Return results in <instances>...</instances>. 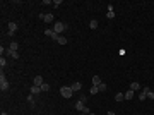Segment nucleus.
<instances>
[{
  "instance_id": "obj_7",
  "label": "nucleus",
  "mask_w": 154,
  "mask_h": 115,
  "mask_svg": "<svg viewBox=\"0 0 154 115\" xmlns=\"http://www.w3.org/2000/svg\"><path fill=\"white\" fill-rule=\"evenodd\" d=\"M39 19H43L45 23H51V21H53V16H51V14H41Z\"/></svg>"
},
{
  "instance_id": "obj_24",
  "label": "nucleus",
  "mask_w": 154,
  "mask_h": 115,
  "mask_svg": "<svg viewBox=\"0 0 154 115\" xmlns=\"http://www.w3.org/2000/svg\"><path fill=\"white\" fill-rule=\"evenodd\" d=\"M147 98H149V100H154V93H152V91H151V89H149V91H147Z\"/></svg>"
},
{
  "instance_id": "obj_13",
  "label": "nucleus",
  "mask_w": 154,
  "mask_h": 115,
  "mask_svg": "<svg viewBox=\"0 0 154 115\" xmlns=\"http://www.w3.org/2000/svg\"><path fill=\"white\" fill-rule=\"evenodd\" d=\"M130 89H132V91H139V89H140V84H139V82H135V81H134V82H132V84H130Z\"/></svg>"
},
{
  "instance_id": "obj_25",
  "label": "nucleus",
  "mask_w": 154,
  "mask_h": 115,
  "mask_svg": "<svg viewBox=\"0 0 154 115\" xmlns=\"http://www.w3.org/2000/svg\"><path fill=\"white\" fill-rule=\"evenodd\" d=\"M58 5H62V0H55L53 2V7H58Z\"/></svg>"
},
{
  "instance_id": "obj_11",
  "label": "nucleus",
  "mask_w": 154,
  "mask_h": 115,
  "mask_svg": "<svg viewBox=\"0 0 154 115\" xmlns=\"http://www.w3.org/2000/svg\"><path fill=\"white\" fill-rule=\"evenodd\" d=\"M70 88H72V91H79V89H81V88H82V84H81V82H79V81H77V82H74V84H72V86H70Z\"/></svg>"
},
{
  "instance_id": "obj_9",
  "label": "nucleus",
  "mask_w": 154,
  "mask_h": 115,
  "mask_svg": "<svg viewBox=\"0 0 154 115\" xmlns=\"http://www.w3.org/2000/svg\"><path fill=\"white\" fill-rule=\"evenodd\" d=\"M43 82H45V81H43L41 76H36V77H34V86H43Z\"/></svg>"
},
{
  "instance_id": "obj_16",
  "label": "nucleus",
  "mask_w": 154,
  "mask_h": 115,
  "mask_svg": "<svg viewBox=\"0 0 154 115\" xmlns=\"http://www.w3.org/2000/svg\"><path fill=\"white\" fill-rule=\"evenodd\" d=\"M45 34H46V36H50V38H53V36H55L57 33H55L53 29H46V31H45Z\"/></svg>"
},
{
  "instance_id": "obj_2",
  "label": "nucleus",
  "mask_w": 154,
  "mask_h": 115,
  "mask_svg": "<svg viewBox=\"0 0 154 115\" xmlns=\"http://www.w3.org/2000/svg\"><path fill=\"white\" fill-rule=\"evenodd\" d=\"M84 101H87L86 96H81V100L75 103V110H77V112H84V110H86V103H84Z\"/></svg>"
},
{
  "instance_id": "obj_15",
  "label": "nucleus",
  "mask_w": 154,
  "mask_h": 115,
  "mask_svg": "<svg viewBox=\"0 0 154 115\" xmlns=\"http://www.w3.org/2000/svg\"><path fill=\"white\" fill-rule=\"evenodd\" d=\"M89 28H91V29H96V28H98V21H96V19H93V21L89 23Z\"/></svg>"
},
{
  "instance_id": "obj_20",
  "label": "nucleus",
  "mask_w": 154,
  "mask_h": 115,
  "mask_svg": "<svg viewBox=\"0 0 154 115\" xmlns=\"http://www.w3.org/2000/svg\"><path fill=\"white\" fill-rule=\"evenodd\" d=\"M41 91H50V84H46V82H43V86H41Z\"/></svg>"
},
{
  "instance_id": "obj_22",
  "label": "nucleus",
  "mask_w": 154,
  "mask_h": 115,
  "mask_svg": "<svg viewBox=\"0 0 154 115\" xmlns=\"http://www.w3.org/2000/svg\"><path fill=\"white\" fill-rule=\"evenodd\" d=\"M98 91H99V88H98V86H94V84H93V88H91V94H96V93H98Z\"/></svg>"
},
{
  "instance_id": "obj_6",
  "label": "nucleus",
  "mask_w": 154,
  "mask_h": 115,
  "mask_svg": "<svg viewBox=\"0 0 154 115\" xmlns=\"http://www.w3.org/2000/svg\"><path fill=\"white\" fill-rule=\"evenodd\" d=\"M7 29H9V33H7V34H9V36H12V34L17 31V24H16V23H9V28H7Z\"/></svg>"
},
{
  "instance_id": "obj_29",
  "label": "nucleus",
  "mask_w": 154,
  "mask_h": 115,
  "mask_svg": "<svg viewBox=\"0 0 154 115\" xmlns=\"http://www.w3.org/2000/svg\"><path fill=\"white\" fill-rule=\"evenodd\" d=\"M81 115H87V113H84V112H81Z\"/></svg>"
},
{
  "instance_id": "obj_5",
  "label": "nucleus",
  "mask_w": 154,
  "mask_h": 115,
  "mask_svg": "<svg viewBox=\"0 0 154 115\" xmlns=\"http://www.w3.org/2000/svg\"><path fill=\"white\" fill-rule=\"evenodd\" d=\"M147 91H149V88H147V86H144V88H142V91H139V100H140V101H144V100L147 98Z\"/></svg>"
},
{
  "instance_id": "obj_1",
  "label": "nucleus",
  "mask_w": 154,
  "mask_h": 115,
  "mask_svg": "<svg viewBox=\"0 0 154 115\" xmlns=\"http://www.w3.org/2000/svg\"><path fill=\"white\" fill-rule=\"evenodd\" d=\"M72 88L70 86H63V88H60V94L63 96V98H72Z\"/></svg>"
},
{
  "instance_id": "obj_27",
  "label": "nucleus",
  "mask_w": 154,
  "mask_h": 115,
  "mask_svg": "<svg viewBox=\"0 0 154 115\" xmlns=\"http://www.w3.org/2000/svg\"><path fill=\"white\" fill-rule=\"evenodd\" d=\"M106 115H115V113H113V112H111V110H110V112H108V113H106Z\"/></svg>"
},
{
  "instance_id": "obj_4",
  "label": "nucleus",
  "mask_w": 154,
  "mask_h": 115,
  "mask_svg": "<svg viewBox=\"0 0 154 115\" xmlns=\"http://www.w3.org/2000/svg\"><path fill=\"white\" fill-rule=\"evenodd\" d=\"M67 29V24L65 23H55V28H53V31L57 33V34H60L62 31H65Z\"/></svg>"
},
{
  "instance_id": "obj_30",
  "label": "nucleus",
  "mask_w": 154,
  "mask_h": 115,
  "mask_svg": "<svg viewBox=\"0 0 154 115\" xmlns=\"http://www.w3.org/2000/svg\"><path fill=\"white\" fill-rule=\"evenodd\" d=\"M89 115H94V113H89Z\"/></svg>"
},
{
  "instance_id": "obj_14",
  "label": "nucleus",
  "mask_w": 154,
  "mask_h": 115,
  "mask_svg": "<svg viewBox=\"0 0 154 115\" xmlns=\"http://www.w3.org/2000/svg\"><path fill=\"white\" fill-rule=\"evenodd\" d=\"M115 100H116V101H123V100H125V94H123V93H116Z\"/></svg>"
},
{
  "instance_id": "obj_19",
  "label": "nucleus",
  "mask_w": 154,
  "mask_h": 115,
  "mask_svg": "<svg viewBox=\"0 0 154 115\" xmlns=\"http://www.w3.org/2000/svg\"><path fill=\"white\" fill-rule=\"evenodd\" d=\"M28 101H29L31 106H34V94H29V96H28Z\"/></svg>"
},
{
  "instance_id": "obj_26",
  "label": "nucleus",
  "mask_w": 154,
  "mask_h": 115,
  "mask_svg": "<svg viewBox=\"0 0 154 115\" xmlns=\"http://www.w3.org/2000/svg\"><path fill=\"white\" fill-rule=\"evenodd\" d=\"M5 64H7V60L2 57V58H0V65H2V67H5Z\"/></svg>"
},
{
  "instance_id": "obj_23",
  "label": "nucleus",
  "mask_w": 154,
  "mask_h": 115,
  "mask_svg": "<svg viewBox=\"0 0 154 115\" xmlns=\"http://www.w3.org/2000/svg\"><path fill=\"white\" fill-rule=\"evenodd\" d=\"M106 17H108V19H113V17H115V12H113V11H108Z\"/></svg>"
},
{
  "instance_id": "obj_21",
  "label": "nucleus",
  "mask_w": 154,
  "mask_h": 115,
  "mask_svg": "<svg viewBox=\"0 0 154 115\" xmlns=\"http://www.w3.org/2000/svg\"><path fill=\"white\" fill-rule=\"evenodd\" d=\"M98 88H99V91H106V89H108V86H106L105 82H101V84H99Z\"/></svg>"
},
{
  "instance_id": "obj_17",
  "label": "nucleus",
  "mask_w": 154,
  "mask_h": 115,
  "mask_svg": "<svg viewBox=\"0 0 154 115\" xmlns=\"http://www.w3.org/2000/svg\"><path fill=\"white\" fill-rule=\"evenodd\" d=\"M57 41H58L60 45H67V38H65V36H58V40H57Z\"/></svg>"
},
{
  "instance_id": "obj_18",
  "label": "nucleus",
  "mask_w": 154,
  "mask_h": 115,
  "mask_svg": "<svg viewBox=\"0 0 154 115\" xmlns=\"http://www.w3.org/2000/svg\"><path fill=\"white\" fill-rule=\"evenodd\" d=\"M9 48H10V50H14V52H17V48H19V45H17L16 41H12V43L9 45Z\"/></svg>"
},
{
  "instance_id": "obj_10",
  "label": "nucleus",
  "mask_w": 154,
  "mask_h": 115,
  "mask_svg": "<svg viewBox=\"0 0 154 115\" xmlns=\"http://www.w3.org/2000/svg\"><path fill=\"white\" fill-rule=\"evenodd\" d=\"M134 93H135V91H132V89L125 91V93H123V94H125V100H132V98H134Z\"/></svg>"
},
{
  "instance_id": "obj_8",
  "label": "nucleus",
  "mask_w": 154,
  "mask_h": 115,
  "mask_svg": "<svg viewBox=\"0 0 154 115\" xmlns=\"http://www.w3.org/2000/svg\"><path fill=\"white\" fill-rule=\"evenodd\" d=\"M41 93V86H31V94H39Z\"/></svg>"
},
{
  "instance_id": "obj_12",
  "label": "nucleus",
  "mask_w": 154,
  "mask_h": 115,
  "mask_svg": "<svg viewBox=\"0 0 154 115\" xmlns=\"http://www.w3.org/2000/svg\"><path fill=\"white\" fill-rule=\"evenodd\" d=\"M93 84H94V86H99V84H101V77H99V76H93Z\"/></svg>"
},
{
  "instance_id": "obj_28",
  "label": "nucleus",
  "mask_w": 154,
  "mask_h": 115,
  "mask_svg": "<svg viewBox=\"0 0 154 115\" xmlns=\"http://www.w3.org/2000/svg\"><path fill=\"white\" fill-rule=\"evenodd\" d=\"M0 115H9V113H5V112H2V113H0Z\"/></svg>"
},
{
  "instance_id": "obj_3",
  "label": "nucleus",
  "mask_w": 154,
  "mask_h": 115,
  "mask_svg": "<svg viewBox=\"0 0 154 115\" xmlns=\"http://www.w3.org/2000/svg\"><path fill=\"white\" fill-rule=\"evenodd\" d=\"M0 88H2V91H7L9 89V81H7V77H5L4 72L0 74Z\"/></svg>"
}]
</instances>
